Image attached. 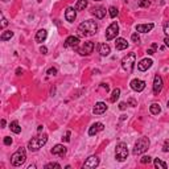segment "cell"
Wrapping results in <instances>:
<instances>
[{
  "instance_id": "obj_4",
  "label": "cell",
  "mask_w": 169,
  "mask_h": 169,
  "mask_svg": "<svg viewBox=\"0 0 169 169\" xmlns=\"http://www.w3.org/2000/svg\"><path fill=\"white\" fill-rule=\"evenodd\" d=\"M148 148H149V139L140 138L138 141L135 143V148H134V151H132V153H134L135 156H138V155L144 153Z\"/></svg>"
},
{
  "instance_id": "obj_34",
  "label": "cell",
  "mask_w": 169,
  "mask_h": 169,
  "mask_svg": "<svg viewBox=\"0 0 169 169\" xmlns=\"http://www.w3.org/2000/svg\"><path fill=\"white\" fill-rule=\"evenodd\" d=\"M149 1L148 0H140L139 1V7H149Z\"/></svg>"
},
{
  "instance_id": "obj_18",
  "label": "cell",
  "mask_w": 169,
  "mask_h": 169,
  "mask_svg": "<svg viewBox=\"0 0 169 169\" xmlns=\"http://www.w3.org/2000/svg\"><path fill=\"white\" fill-rule=\"evenodd\" d=\"M153 24L149 23V24H139L136 25V32H140V33H148L153 29Z\"/></svg>"
},
{
  "instance_id": "obj_35",
  "label": "cell",
  "mask_w": 169,
  "mask_h": 169,
  "mask_svg": "<svg viewBox=\"0 0 169 169\" xmlns=\"http://www.w3.org/2000/svg\"><path fill=\"white\" fill-rule=\"evenodd\" d=\"M46 74H48V75H56V74H57V69H56V67H50V69L46 71Z\"/></svg>"
},
{
  "instance_id": "obj_13",
  "label": "cell",
  "mask_w": 169,
  "mask_h": 169,
  "mask_svg": "<svg viewBox=\"0 0 169 169\" xmlns=\"http://www.w3.org/2000/svg\"><path fill=\"white\" fill-rule=\"evenodd\" d=\"M152 64H153V61L151 60V58H144V60H141V61L138 64V69L140 70V71H145V70H148L152 66Z\"/></svg>"
},
{
  "instance_id": "obj_16",
  "label": "cell",
  "mask_w": 169,
  "mask_h": 169,
  "mask_svg": "<svg viewBox=\"0 0 169 169\" xmlns=\"http://www.w3.org/2000/svg\"><path fill=\"white\" fill-rule=\"evenodd\" d=\"M77 17V13H75V8L73 7H67L65 11V19L69 21V23H73Z\"/></svg>"
},
{
  "instance_id": "obj_36",
  "label": "cell",
  "mask_w": 169,
  "mask_h": 169,
  "mask_svg": "<svg viewBox=\"0 0 169 169\" xmlns=\"http://www.w3.org/2000/svg\"><path fill=\"white\" fill-rule=\"evenodd\" d=\"M1 28H5L8 25V21H7V19H5V17H4V15L3 13H1Z\"/></svg>"
},
{
  "instance_id": "obj_39",
  "label": "cell",
  "mask_w": 169,
  "mask_h": 169,
  "mask_svg": "<svg viewBox=\"0 0 169 169\" xmlns=\"http://www.w3.org/2000/svg\"><path fill=\"white\" fill-rule=\"evenodd\" d=\"M128 104H131L132 107H135V106H138V103H136V100L132 99V98H130V99H128Z\"/></svg>"
},
{
  "instance_id": "obj_24",
  "label": "cell",
  "mask_w": 169,
  "mask_h": 169,
  "mask_svg": "<svg viewBox=\"0 0 169 169\" xmlns=\"http://www.w3.org/2000/svg\"><path fill=\"white\" fill-rule=\"evenodd\" d=\"M87 0H78L77 4L74 5V8H75V11H83L84 8L87 7Z\"/></svg>"
},
{
  "instance_id": "obj_21",
  "label": "cell",
  "mask_w": 169,
  "mask_h": 169,
  "mask_svg": "<svg viewBox=\"0 0 169 169\" xmlns=\"http://www.w3.org/2000/svg\"><path fill=\"white\" fill-rule=\"evenodd\" d=\"M48 37V32L45 29H40L37 33H36V41L37 42H44Z\"/></svg>"
},
{
  "instance_id": "obj_48",
  "label": "cell",
  "mask_w": 169,
  "mask_h": 169,
  "mask_svg": "<svg viewBox=\"0 0 169 169\" xmlns=\"http://www.w3.org/2000/svg\"><path fill=\"white\" fill-rule=\"evenodd\" d=\"M42 128H44V127H42V126H39V128H37V131H39V132H41V131H42Z\"/></svg>"
},
{
  "instance_id": "obj_40",
  "label": "cell",
  "mask_w": 169,
  "mask_h": 169,
  "mask_svg": "<svg viewBox=\"0 0 169 169\" xmlns=\"http://www.w3.org/2000/svg\"><path fill=\"white\" fill-rule=\"evenodd\" d=\"M40 52H41L42 54H46L48 53V48H46V46H41V48H40Z\"/></svg>"
},
{
  "instance_id": "obj_23",
  "label": "cell",
  "mask_w": 169,
  "mask_h": 169,
  "mask_svg": "<svg viewBox=\"0 0 169 169\" xmlns=\"http://www.w3.org/2000/svg\"><path fill=\"white\" fill-rule=\"evenodd\" d=\"M149 111L152 115H159L160 112H161V107H160V104L159 103H152L149 107Z\"/></svg>"
},
{
  "instance_id": "obj_31",
  "label": "cell",
  "mask_w": 169,
  "mask_h": 169,
  "mask_svg": "<svg viewBox=\"0 0 169 169\" xmlns=\"http://www.w3.org/2000/svg\"><path fill=\"white\" fill-rule=\"evenodd\" d=\"M151 160H152V159H151L149 156H143V157L140 159V161H141V164H149Z\"/></svg>"
},
{
  "instance_id": "obj_27",
  "label": "cell",
  "mask_w": 169,
  "mask_h": 169,
  "mask_svg": "<svg viewBox=\"0 0 169 169\" xmlns=\"http://www.w3.org/2000/svg\"><path fill=\"white\" fill-rule=\"evenodd\" d=\"M12 37H13V32L5 31V32H3V33H1V36H0V40H1V41H7V40L12 39Z\"/></svg>"
},
{
  "instance_id": "obj_20",
  "label": "cell",
  "mask_w": 169,
  "mask_h": 169,
  "mask_svg": "<svg viewBox=\"0 0 169 169\" xmlns=\"http://www.w3.org/2000/svg\"><path fill=\"white\" fill-rule=\"evenodd\" d=\"M115 48L118 50H124L128 48V42L126 39H116L115 41Z\"/></svg>"
},
{
  "instance_id": "obj_26",
  "label": "cell",
  "mask_w": 169,
  "mask_h": 169,
  "mask_svg": "<svg viewBox=\"0 0 169 169\" xmlns=\"http://www.w3.org/2000/svg\"><path fill=\"white\" fill-rule=\"evenodd\" d=\"M119 96H120V88H114V91H112V94H111L110 100H111L112 103H115L116 100L119 99Z\"/></svg>"
},
{
  "instance_id": "obj_2",
  "label": "cell",
  "mask_w": 169,
  "mask_h": 169,
  "mask_svg": "<svg viewBox=\"0 0 169 169\" xmlns=\"http://www.w3.org/2000/svg\"><path fill=\"white\" fill-rule=\"evenodd\" d=\"M46 141H48V135L36 136V138H33L32 140H29V143H28V149L31 151V152H36V151H39L40 148H42V147L45 145Z\"/></svg>"
},
{
  "instance_id": "obj_43",
  "label": "cell",
  "mask_w": 169,
  "mask_h": 169,
  "mask_svg": "<svg viewBox=\"0 0 169 169\" xmlns=\"http://www.w3.org/2000/svg\"><path fill=\"white\" fill-rule=\"evenodd\" d=\"M147 53L149 54V56H152V54H155V49H153V48H152V49H148V50H147Z\"/></svg>"
},
{
  "instance_id": "obj_29",
  "label": "cell",
  "mask_w": 169,
  "mask_h": 169,
  "mask_svg": "<svg viewBox=\"0 0 169 169\" xmlns=\"http://www.w3.org/2000/svg\"><path fill=\"white\" fill-rule=\"evenodd\" d=\"M118 13H119V12H118V9H116L115 7H110V8H108V15L111 16L112 19H114V17H116V16H118Z\"/></svg>"
},
{
  "instance_id": "obj_41",
  "label": "cell",
  "mask_w": 169,
  "mask_h": 169,
  "mask_svg": "<svg viewBox=\"0 0 169 169\" xmlns=\"http://www.w3.org/2000/svg\"><path fill=\"white\" fill-rule=\"evenodd\" d=\"M62 139H64L65 141H70V131H67V132H66V136L65 138H62Z\"/></svg>"
},
{
  "instance_id": "obj_7",
  "label": "cell",
  "mask_w": 169,
  "mask_h": 169,
  "mask_svg": "<svg viewBox=\"0 0 169 169\" xmlns=\"http://www.w3.org/2000/svg\"><path fill=\"white\" fill-rule=\"evenodd\" d=\"M118 33H119V25H118V23L114 21V23L110 24L108 28L106 29V40H107V41H111V40L116 39Z\"/></svg>"
},
{
  "instance_id": "obj_10",
  "label": "cell",
  "mask_w": 169,
  "mask_h": 169,
  "mask_svg": "<svg viewBox=\"0 0 169 169\" xmlns=\"http://www.w3.org/2000/svg\"><path fill=\"white\" fill-rule=\"evenodd\" d=\"M130 84H131V88H132L134 91H138V92L143 91V90L145 88V82L141 81V79H139V78H135V79H132Z\"/></svg>"
},
{
  "instance_id": "obj_22",
  "label": "cell",
  "mask_w": 169,
  "mask_h": 169,
  "mask_svg": "<svg viewBox=\"0 0 169 169\" xmlns=\"http://www.w3.org/2000/svg\"><path fill=\"white\" fill-rule=\"evenodd\" d=\"M110 52H111V49H110V45L108 44H100L99 46V53L102 57H106V56H108L110 54Z\"/></svg>"
},
{
  "instance_id": "obj_8",
  "label": "cell",
  "mask_w": 169,
  "mask_h": 169,
  "mask_svg": "<svg viewBox=\"0 0 169 169\" xmlns=\"http://www.w3.org/2000/svg\"><path fill=\"white\" fill-rule=\"evenodd\" d=\"M92 50H94V42L86 41L81 49H78V53L81 54V56H90L92 53Z\"/></svg>"
},
{
  "instance_id": "obj_17",
  "label": "cell",
  "mask_w": 169,
  "mask_h": 169,
  "mask_svg": "<svg viewBox=\"0 0 169 169\" xmlns=\"http://www.w3.org/2000/svg\"><path fill=\"white\" fill-rule=\"evenodd\" d=\"M103 128H104V126H103V123H94L90 128H88V135L90 136H94V135H96L98 132H100V131H103Z\"/></svg>"
},
{
  "instance_id": "obj_44",
  "label": "cell",
  "mask_w": 169,
  "mask_h": 169,
  "mask_svg": "<svg viewBox=\"0 0 169 169\" xmlns=\"http://www.w3.org/2000/svg\"><path fill=\"white\" fill-rule=\"evenodd\" d=\"M164 42H165V45L169 48V36H166V37H165V40H164Z\"/></svg>"
},
{
  "instance_id": "obj_9",
  "label": "cell",
  "mask_w": 169,
  "mask_h": 169,
  "mask_svg": "<svg viewBox=\"0 0 169 169\" xmlns=\"http://www.w3.org/2000/svg\"><path fill=\"white\" fill-rule=\"evenodd\" d=\"M98 165H99V157L98 156H90L83 162V168H86V169H94Z\"/></svg>"
},
{
  "instance_id": "obj_12",
  "label": "cell",
  "mask_w": 169,
  "mask_h": 169,
  "mask_svg": "<svg viewBox=\"0 0 169 169\" xmlns=\"http://www.w3.org/2000/svg\"><path fill=\"white\" fill-rule=\"evenodd\" d=\"M106 111H107V104L104 103V102H98V103H95L94 108H92L94 115H102Z\"/></svg>"
},
{
  "instance_id": "obj_45",
  "label": "cell",
  "mask_w": 169,
  "mask_h": 169,
  "mask_svg": "<svg viewBox=\"0 0 169 169\" xmlns=\"http://www.w3.org/2000/svg\"><path fill=\"white\" fill-rule=\"evenodd\" d=\"M102 87H104V88H106V91H108V84H106V83H102Z\"/></svg>"
},
{
  "instance_id": "obj_19",
  "label": "cell",
  "mask_w": 169,
  "mask_h": 169,
  "mask_svg": "<svg viewBox=\"0 0 169 169\" xmlns=\"http://www.w3.org/2000/svg\"><path fill=\"white\" fill-rule=\"evenodd\" d=\"M91 13L95 16L96 19H103L104 16H106V8H103V7H96V8H94V9L91 11Z\"/></svg>"
},
{
  "instance_id": "obj_49",
  "label": "cell",
  "mask_w": 169,
  "mask_h": 169,
  "mask_svg": "<svg viewBox=\"0 0 169 169\" xmlns=\"http://www.w3.org/2000/svg\"><path fill=\"white\" fill-rule=\"evenodd\" d=\"M94 1H100V0H94Z\"/></svg>"
},
{
  "instance_id": "obj_11",
  "label": "cell",
  "mask_w": 169,
  "mask_h": 169,
  "mask_svg": "<svg viewBox=\"0 0 169 169\" xmlns=\"http://www.w3.org/2000/svg\"><path fill=\"white\" fill-rule=\"evenodd\" d=\"M78 44H79V37L78 36H69L67 39L65 40V48H78Z\"/></svg>"
},
{
  "instance_id": "obj_25",
  "label": "cell",
  "mask_w": 169,
  "mask_h": 169,
  "mask_svg": "<svg viewBox=\"0 0 169 169\" xmlns=\"http://www.w3.org/2000/svg\"><path fill=\"white\" fill-rule=\"evenodd\" d=\"M9 127H11V131L13 132V134H20V132H21V127H20V124H19L17 120H13Z\"/></svg>"
},
{
  "instance_id": "obj_3",
  "label": "cell",
  "mask_w": 169,
  "mask_h": 169,
  "mask_svg": "<svg viewBox=\"0 0 169 169\" xmlns=\"http://www.w3.org/2000/svg\"><path fill=\"white\" fill-rule=\"evenodd\" d=\"M27 160V152L24 148H19L11 157V164L13 166H21Z\"/></svg>"
},
{
  "instance_id": "obj_50",
  "label": "cell",
  "mask_w": 169,
  "mask_h": 169,
  "mask_svg": "<svg viewBox=\"0 0 169 169\" xmlns=\"http://www.w3.org/2000/svg\"><path fill=\"white\" fill-rule=\"evenodd\" d=\"M168 108H169V100H168Z\"/></svg>"
},
{
  "instance_id": "obj_30",
  "label": "cell",
  "mask_w": 169,
  "mask_h": 169,
  "mask_svg": "<svg viewBox=\"0 0 169 169\" xmlns=\"http://www.w3.org/2000/svg\"><path fill=\"white\" fill-rule=\"evenodd\" d=\"M61 169V165L60 164H57V162H49V164H46L45 165V169Z\"/></svg>"
},
{
  "instance_id": "obj_5",
  "label": "cell",
  "mask_w": 169,
  "mask_h": 169,
  "mask_svg": "<svg viewBox=\"0 0 169 169\" xmlns=\"http://www.w3.org/2000/svg\"><path fill=\"white\" fill-rule=\"evenodd\" d=\"M135 61H136V54L128 53L126 57H123V60H122V67L126 70L127 73H131V71L134 70Z\"/></svg>"
},
{
  "instance_id": "obj_14",
  "label": "cell",
  "mask_w": 169,
  "mask_h": 169,
  "mask_svg": "<svg viewBox=\"0 0 169 169\" xmlns=\"http://www.w3.org/2000/svg\"><path fill=\"white\" fill-rule=\"evenodd\" d=\"M161 90H162V78L159 74H156L153 79V92L155 94H159Z\"/></svg>"
},
{
  "instance_id": "obj_32",
  "label": "cell",
  "mask_w": 169,
  "mask_h": 169,
  "mask_svg": "<svg viewBox=\"0 0 169 169\" xmlns=\"http://www.w3.org/2000/svg\"><path fill=\"white\" fill-rule=\"evenodd\" d=\"M162 152H169V139H166L162 145Z\"/></svg>"
},
{
  "instance_id": "obj_47",
  "label": "cell",
  "mask_w": 169,
  "mask_h": 169,
  "mask_svg": "<svg viewBox=\"0 0 169 169\" xmlns=\"http://www.w3.org/2000/svg\"><path fill=\"white\" fill-rule=\"evenodd\" d=\"M1 127H5V120L1 119Z\"/></svg>"
},
{
  "instance_id": "obj_1",
  "label": "cell",
  "mask_w": 169,
  "mask_h": 169,
  "mask_svg": "<svg viewBox=\"0 0 169 169\" xmlns=\"http://www.w3.org/2000/svg\"><path fill=\"white\" fill-rule=\"evenodd\" d=\"M98 31V24L94 20H86L78 25V35L82 37H88V36L95 35Z\"/></svg>"
},
{
  "instance_id": "obj_46",
  "label": "cell",
  "mask_w": 169,
  "mask_h": 169,
  "mask_svg": "<svg viewBox=\"0 0 169 169\" xmlns=\"http://www.w3.org/2000/svg\"><path fill=\"white\" fill-rule=\"evenodd\" d=\"M20 73H21V69H20V67H19V69L16 70V74H17V75H20Z\"/></svg>"
},
{
  "instance_id": "obj_28",
  "label": "cell",
  "mask_w": 169,
  "mask_h": 169,
  "mask_svg": "<svg viewBox=\"0 0 169 169\" xmlns=\"http://www.w3.org/2000/svg\"><path fill=\"white\" fill-rule=\"evenodd\" d=\"M155 166H156V168H159V169H166V168H168L166 162L161 161L160 159H156V160H155Z\"/></svg>"
},
{
  "instance_id": "obj_33",
  "label": "cell",
  "mask_w": 169,
  "mask_h": 169,
  "mask_svg": "<svg viewBox=\"0 0 169 169\" xmlns=\"http://www.w3.org/2000/svg\"><path fill=\"white\" fill-rule=\"evenodd\" d=\"M131 39H132V41H134L135 44H139V42H140V37H139L138 33H134V35L131 36Z\"/></svg>"
},
{
  "instance_id": "obj_38",
  "label": "cell",
  "mask_w": 169,
  "mask_h": 169,
  "mask_svg": "<svg viewBox=\"0 0 169 169\" xmlns=\"http://www.w3.org/2000/svg\"><path fill=\"white\" fill-rule=\"evenodd\" d=\"M4 144H5V145H11L12 144V138H9V136L4 138Z\"/></svg>"
},
{
  "instance_id": "obj_42",
  "label": "cell",
  "mask_w": 169,
  "mask_h": 169,
  "mask_svg": "<svg viewBox=\"0 0 169 169\" xmlns=\"http://www.w3.org/2000/svg\"><path fill=\"white\" fill-rule=\"evenodd\" d=\"M119 108H120V110H126V103H124V102H122V103L119 104Z\"/></svg>"
},
{
  "instance_id": "obj_37",
  "label": "cell",
  "mask_w": 169,
  "mask_h": 169,
  "mask_svg": "<svg viewBox=\"0 0 169 169\" xmlns=\"http://www.w3.org/2000/svg\"><path fill=\"white\" fill-rule=\"evenodd\" d=\"M164 33H165L166 36H169V21H166V23L164 24Z\"/></svg>"
},
{
  "instance_id": "obj_6",
  "label": "cell",
  "mask_w": 169,
  "mask_h": 169,
  "mask_svg": "<svg viewBox=\"0 0 169 169\" xmlns=\"http://www.w3.org/2000/svg\"><path fill=\"white\" fill-rule=\"evenodd\" d=\"M128 157V147L126 143H119L115 148V159L118 161L123 162Z\"/></svg>"
},
{
  "instance_id": "obj_15",
  "label": "cell",
  "mask_w": 169,
  "mask_h": 169,
  "mask_svg": "<svg viewBox=\"0 0 169 169\" xmlns=\"http://www.w3.org/2000/svg\"><path fill=\"white\" fill-rule=\"evenodd\" d=\"M52 153L56 155V156H60V157H64L66 155V147L64 145V144H57V145L53 147Z\"/></svg>"
}]
</instances>
